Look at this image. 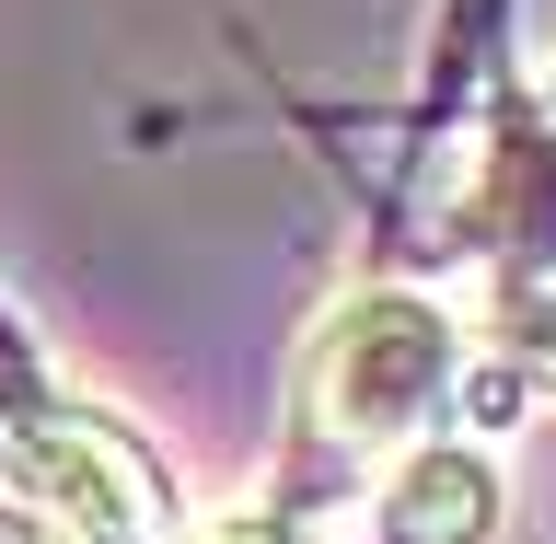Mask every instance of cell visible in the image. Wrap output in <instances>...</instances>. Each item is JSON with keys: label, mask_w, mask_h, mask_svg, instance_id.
I'll use <instances>...</instances> for the list:
<instances>
[{"label": "cell", "mask_w": 556, "mask_h": 544, "mask_svg": "<svg viewBox=\"0 0 556 544\" xmlns=\"http://www.w3.org/2000/svg\"><path fill=\"white\" fill-rule=\"evenodd\" d=\"M452 382H464V337H452L441 302H417V290H359V302L325 313V337H313V429L348 452H417L429 441V417L452 406Z\"/></svg>", "instance_id": "6da1fadb"}, {"label": "cell", "mask_w": 556, "mask_h": 544, "mask_svg": "<svg viewBox=\"0 0 556 544\" xmlns=\"http://www.w3.org/2000/svg\"><path fill=\"white\" fill-rule=\"evenodd\" d=\"M12 498L47 521V544H174V486L163 464L93 406H24L0 429Z\"/></svg>", "instance_id": "7a4b0ae2"}, {"label": "cell", "mask_w": 556, "mask_h": 544, "mask_svg": "<svg viewBox=\"0 0 556 544\" xmlns=\"http://www.w3.org/2000/svg\"><path fill=\"white\" fill-rule=\"evenodd\" d=\"M486 533H498L486 452H464V441L394 452V476H382V544H486Z\"/></svg>", "instance_id": "3957f363"}, {"label": "cell", "mask_w": 556, "mask_h": 544, "mask_svg": "<svg viewBox=\"0 0 556 544\" xmlns=\"http://www.w3.org/2000/svg\"><path fill=\"white\" fill-rule=\"evenodd\" d=\"M186 544H290L278 521H208V533H186Z\"/></svg>", "instance_id": "277c9868"}, {"label": "cell", "mask_w": 556, "mask_h": 544, "mask_svg": "<svg viewBox=\"0 0 556 544\" xmlns=\"http://www.w3.org/2000/svg\"><path fill=\"white\" fill-rule=\"evenodd\" d=\"M521 337H533V347H545V359H556V302H545V313H533V325H521Z\"/></svg>", "instance_id": "5b68a950"}, {"label": "cell", "mask_w": 556, "mask_h": 544, "mask_svg": "<svg viewBox=\"0 0 556 544\" xmlns=\"http://www.w3.org/2000/svg\"><path fill=\"white\" fill-rule=\"evenodd\" d=\"M545 104H556V59H545Z\"/></svg>", "instance_id": "8992f818"}]
</instances>
